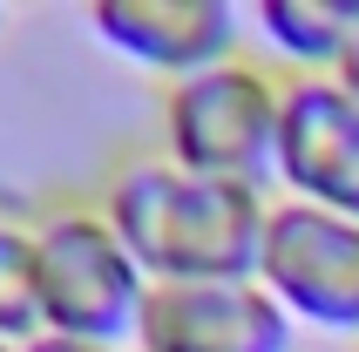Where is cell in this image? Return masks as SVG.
Wrapping results in <instances>:
<instances>
[{"label": "cell", "mask_w": 359, "mask_h": 352, "mask_svg": "<svg viewBox=\"0 0 359 352\" xmlns=\"http://www.w3.org/2000/svg\"><path fill=\"white\" fill-rule=\"evenodd\" d=\"M102 48H116L122 61H136L149 75H170V88L203 68L238 61V14L224 0H95L88 7Z\"/></svg>", "instance_id": "52a82bcc"}, {"label": "cell", "mask_w": 359, "mask_h": 352, "mask_svg": "<svg viewBox=\"0 0 359 352\" xmlns=\"http://www.w3.org/2000/svg\"><path fill=\"white\" fill-rule=\"evenodd\" d=\"M278 109L285 88L251 61H224L177 81L163 95V142L170 163L224 183H271L278 176Z\"/></svg>", "instance_id": "3957f363"}, {"label": "cell", "mask_w": 359, "mask_h": 352, "mask_svg": "<svg viewBox=\"0 0 359 352\" xmlns=\"http://www.w3.org/2000/svg\"><path fill=\"white\" fill-rule=\"evenodd\" d=\"M258 285L285 305L292 325L359 332V224L319 203H299V196L271 203Z\"/></svg>", "instance_id": "277c9868"}, {"label": "cell", "mask_w": 359, "mask_h": 352, "mask_svg": "<svg viewBox=\"0 0 359 352\" xmlns=\"http://www.w3.org/2000/svg\"><path fill=\"white\" fill-rule=\"evenodd\" d=\"M0 352H20V346H14V339H0Z\"/></svg>", "instance_id": "7c38bea8"}, {"label": "cell", "mask_w": 359, "mask_h": 352, "mask_svg": "<svg viewBox=\"0 0 359 352\" xmlns=\"http://www.w3.org/2000/svg\"><path fill=\"white\" fill-rule=\"evenodd\" d=\"M258 27L305 75H332L359 34V0H258Z\"/></svg>", "instance_id": "ba28073f"}, {"label": "cell", "mask_w": 359, "mask_h": 352, "mask_svg": "<svg viewBox=\"0 0 359 352\" xmlns=\"http://www.w3.org/2000/svg\"><path fill=\"white\" fill-rule=\"evenodd\" d=\"M102 217L116 224V237L129 244L149 285H244L258 278L271 203L258 183L190 176L170 156H156L122 163L109 176Z\"/></svg>", "instance_id": "6da1fadb"}, {"label": "cell", "mask_w": 359, "mask_h": 352, "mask_svg": "<svg viewBox=\"0 0 359 352\" xmlns=\"http://www.w3.org/2000/svg\"><path fill=\"white\" fill-rule=\"evenodd\" d=\"M0 339H41V264H34V224L0 217Z\"/></svg>", "instance_id": "9c48e42d"}, {"label": "cell", "mask_w": 359, "mask_h": 352, "mask_svg": "<svg viewBox=\"0 0 359 352\" xmlns=\"http://www.w3.org/2000/svg\"><path fill=\"white\" fill-rule=\"evenodd\" d=\"M332 81H339L346 95L359 102V34H353V48H346V61H339V68H332Z\"/></svg>", "instance_id": "8fae6325"}, {"label": "cell", "mask_w": 359, "mask_h": 352, "mask_svg": "<svg viewBox=\"0 0 359 352\" xmlns=\"http://www.w3.org/2000/svg\"><path fill=\"white\" fill-rule=\"evenodd\" d=\"M278 183H285V196L319 203V210L359 224V102L332 75L285 81Z\"/></svg>", "instance_id": "5b68a950"}, {"label": "cell", "mask_w": 359, "mask_h": 352, "mask_svg": "<svg viewBox=\"0 0 359 352\" xmlns=\"http://www.w3.org/2000/svg\"><path fill=\"white\" fill-rule=\"evenodd\" d=\"M20 352H122V346H95V339H61V332H41V339H27Z\"/></svg>", "instance_id": "30bf717a"}, {"label": "cell", "mask_w": 359, "mask_h": 352, "mask_svg": "<svg viewBox=\"0 0 359 352\" xmlns=\"http://www.w3.org/2000/svg\"><path fill=\"white\" fill-rule=\"evenodd\" d=\"M299 325L258 278L244 285H149L136 352H292Z\"/></svg>", "instance_id": "8992f818"}, {"label": "cell", "mask_w": 359, "mask_h": 352, "mask_svg": "<svg viewBox=\"0 0 359 352\" xmlns=\"http://www.w3.org/2000/svg\"><path fill=\"white\" fill-rule=\"evenodd\" d=\"M34 264H41V332L129 346L142 325L149 278L102 217V203H55L34 217Z\"/></svg>", "instance_id": "7a4b0ae2"}]
</instances>
